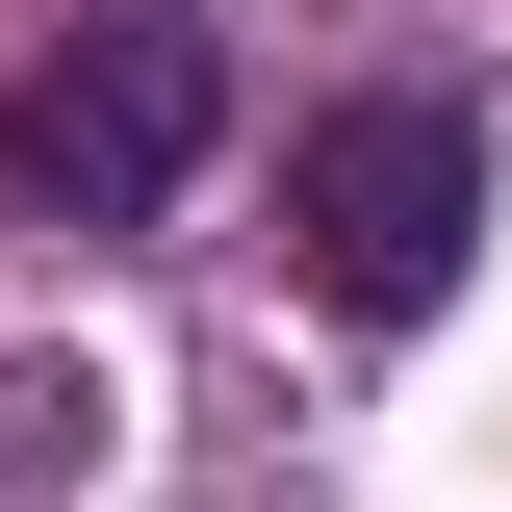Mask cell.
Returning <instances> with one entry per match:
<instances>
[{
    "instance_id": "6da1fadb",
    "label": "cell",
    "mask_w": 512,
    "mask_h": 512,
    "mask_svg": "<svg viewBox=\"0 0 512 512\" xmlns=\"http://www.w3.org/2000/svg\"><path fill=\"white\" fill-rule=\"evenodd\" d=\"M282 256H308L359 333L461 308V256H487V103H436V77L308 103V128H282Z\"/></svg>"
},
{
    "instance_id": "7a4b0ae2",
    "label": "cell",
    "mask_w": 512,
    "mask_h": 512,
    "mask_svg": "<svg viewBox=\"0 0 512 512\" xmlns=\"http://www.w3.org/2000/svg\"><path fill=\"white\" fill-rule=\"evenodd\" d=\"M205 128H231V52H205L180 0H103V26H52V52H26L0 180L52 205V231H154V205L205 180Z\"/></svg>"
}]
</instances>
